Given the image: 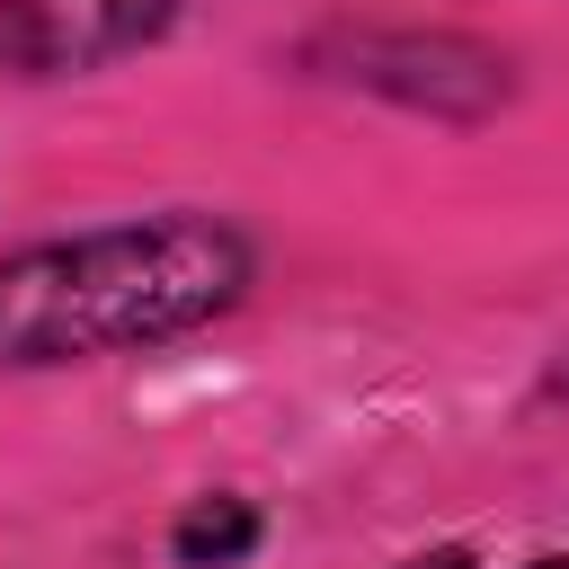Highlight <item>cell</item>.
I'll use <instances>...</instances> for the list:
<instances>
[{
  "mask_svg": "<svg viewBox=\"0 0 569 569\" xmlns=\"http://www.w3.org/2000/svg\"><path fill=\"white\" fill-rule=\"evenodd\" d=\"M169 18L178 0H0V71L18 80L89 71V62L142 53Z\"/></svg>",
  "mask_w": 569,
  "mask_h": 569,
  "instance_id": "obj_2",
  "label": "cell"
},
{
  "mask_svg": "<svg viewBox=\"0 0 569 569\" xmlns=\"http://www.w3.org/2000/svg\"><path fill=\"white\" fill-rule=\"evenodd\" d=\"M533 569H569V560H533Z\"/></svg>",
  "mask_w": 569,
  "mask_h": 569,
  "instance_id": "obj_5",
  "label": "cell"
},
{
  "mask_svg": "<svg viewBox=\"0 0 569 569\" xmlns=\"http://www.w3.org/2000/svg\"><path fill=\"white\" fill-rule=\"evenodd\" d=\"M258 542V516L240 507V498H204V507H187V525H178V560L187 569H222V560H240Z\"/></svg>",
  "mask_w": 569,
  "mask_h": 569,
  "instance_id": "obj_3",
  "label": "cell"
},
{
  "mask_svg": "<svg viewBox=\"0 0 569 569\" xmlns=\"http://www.w3.org/2000/svg\"><path fill=\"white\" fill-rule=\"evenodd\" d=\"M400 569H471L462 551H418V560H400Z\"/></svg>",
  "mask_w": 569,
  "mask_h": 569,
  "instance_id": "obj_4",
  "label": "cell"
},
{
  "mask_svg": "<svg viewBox=\"0 0 569 569\" xmlns=\"http://www.w3.org/2000/svg\"><path fill=\"white\" fill-rule=\"evenodd\" d=\"M240 284H249V249L231 222L204 213H151V222L44 240L0 258V365L160 347L231 311Z\"/></svg>",
  "mask_w": 569,
  "mask_h": 569,
  "instance_id": "obj_1",
  "label": "cell"
}]
</instances>
